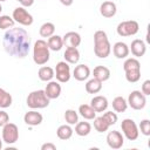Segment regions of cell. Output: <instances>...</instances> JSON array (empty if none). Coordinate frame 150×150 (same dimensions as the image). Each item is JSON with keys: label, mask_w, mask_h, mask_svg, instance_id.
I'll return each mask as SVG.
<instances>
[{"label": "cell", "mask_w": 150, "mask_h": 150, "mask_svg": "<svg viewBox=\"0 0 150 150\" xmlns=\"http://www.w3.org/2000/svg\"><path fill=\"white\" fill-rule=\"evenodd\" d=\"M2 45L7 54L22 59L29 53L30 38L23 28L12 27L5 33Z\"/></svg>", "instance_id": "1"}, {"label": "cell", "mask_w": 150, "mask_h": 150, "mask_svg": "<svg viewBox=\"0 0 150 150\" xmlns=\"http://www.w3.org/2000/svg\"><path fill=\"white\" fill-rule=\"evenodd\" d=\"M111 52V46L108 35L104 30H96L94 33V53L100 59H105Z\"/></svg>", "instance_id": "2"}, {"label": "cell", "mask_w": 150, "mask_h": 150, "mask_svg": "<svg viewBox=\"0 0 150 150\" xmlns=\"http://www.w3.org/2000/svg\"><path fill=\"white\" fill-rule=\"evenodd\" d=\"M49 47L45 40H38L33 47V60L38 66H43L49 61Z\"/></svg>", "instance_id": "3"}, {"label": "cell", "mask_w": 150, "mask_h": 150, "mask_svg": "<svg viewBox=\"0 0 150 150\" xmlns=\"http://www.w3.org/2000/svg\"><path fill=\"white\" fill-rule=\"evenodd\" d=\"M123 69L125 71V79L130 83H135L141 79V63L135 57H129L123 63Z\"/></svg>", "instance_id": "4"}, {"label": "cell", "mask_w": 150, "mask_h": 150, "mask_svg": "<svg viewBox=\"0 0 150 150\" xmlns=\"http://www.w3.org/2000/svg\"><path fill=\"white\" fill-rule=\"evenodd\" d=\"M49 101L50 100L47 97L45 90L39 89L29 93L26 102H27V105L32 109H42L49 105Z\"/></svg>", "instance_id": "5"}, {"label": "cell", "mask_w": 150, "mask_h": 150, "mask_svg": "<svg viewBox=\"0 0 150 150\" xmlns=\"http://www.w3.org/2000/svg\"><path fill=\"white\" fill-rule=\"evenodd\" d=\"M121 129L123 131V135L129 139V141H135L138 138L139 131L137 128V124L135 123L134 120L131 118H124L121 123Z\"/></svg>", "instance_id": "6"}, {"label": "cell", "mask_w": 150, "mask_h": 150, "mask_svg": "<svg viewBox=\"0 0 150 150\" xmlns=\"http://www.w3.org/2000/svg\"><path fill=\"white\" fill-rule=\"evenodd\" d=\"M19 139V128L16 124L8 122L2 127V142L14 144Z\"/></svg>", "instance_id": "7"}, {"label": "cell", "mask_w": 150, "mask_h": 150, "mask_svg": "<svg viewBox=\"0 0 150 150\" xmlns=\"http://www.w3.org/2000/svg\"><path fill=\"white\" fill-rule=\"evenodd\" d=\"M139 29V25L135 20H128V21H122L118 23L116 30L120 36H131L135 35Z\"/></svg>", "instance_id": "8"}, {"label": "cell", "mask_w": 150, "mask_h": 150, "mask_svg": "<svg viewBox=\"0 0 150 150\" xmlns=\"http://www.w3.org/2000/svg\"><path fill=\"white\" fill-rule=\"evenodd\" d=\"M54 76H56L57 82L60 83H66L70 80V67L68 62L66 61H60L57 62L55 70H54Z\"/></svg>", "instance_id": "9"}, {"label": "cell", "mask_w": 150, "mask_h": 150, "mask_svg": "<svg viewBox=\"0 0 150 150\" xmlns=\"http://www.w3.org/2000/svg\"><path fill=\"white\" fill-rule=\"evenodd\" d=\"M128 104L135 109V110H141L145 107L146 104V97L145 95L139 91V90H134L129 94V97H128Z\"/></svg>", "instance_id": "10"}, {"label": "cell", "mask_w": 150, "mask_h": 150, "mask_svg": "<svg viewBox=\"0 0 150 150\" xmlns=\"http://www.w3.org/2000/svg\"><path fill=\"white\" fill-rule=\"evenodd\" d=\"M15 22L22 25V26H30L34 21L33 16L30 13H28L23 7H16L14 11H13V16Z\"/></svg>", "instance_id": "11"}, {"label": "cell", "mask_w": 150, "mask_h": 150, "mask_svg": "<svg viewBox=\"0 0 150 150\" xmlns=\"http://www.w3.org/2000/svg\"><path fill=\"white\" fill-rule=\"evenodd\" d=\"M107 143L111 149H120L124 144V138L120 131L112 130L109 131L107 135Z\"/></svg>", "instance_id": "12"}, {"label": "cell", "mask_w": 150, "mask_h": 150, "mask_svg": "<svg viewBox=\"0 0 150 150\" xmlns=\"http://www.w3.org/2000/svg\"><path fill=\"white\" fill-rule=\"evenodd\" d=\"M61 84L56 81H48L47 86H46V89H45V93L47 95V97L49 100H54V98H57L60 95H61Z\"/></svg>", "instance_id": "13"}, {"label": "cell", "mask_w": 150, "mask_h": 150, "mask_svg": "<svg viewBox=\"0 0 150 150\" xmlns=\"http://www.w3.org/2000/svg\"><path fill=\"white\" fill-rule=\"evenodd\" d=\"M23 121L27 125H30V127H35V125H39L42 123L43 121V116L38 112L36 110H30V111H27L23 116Z\"/></svg>", "instance_id": "14"}, {"label": "cell", "mask_w": 150, "mask_h": 150, "mask_svg": "<svg viewBox=\"0 0 150 150\" xmlns=\"http://www.w3.org/2000/svg\"><path fill=\"white\" fill-rule=\"evenodd\" d=\"M63 46L66 47H79L81 43V35L76 32H68L62 38Z\"/></svg>", "instance_id": "15"}, {"label": "cell", "mask_w": 150, "mask_h": 150, "mask_svg": "<svg viewBox=\"0 0 150 150\" xmlns=\"http://www.w3.org/2000/svg\"><path fill=\"white\" fill-rule=\"evenodd\" d=\"M90 105L91 108L96 111V112H103L104 110H107L108 108V100L105 96H102V95H97V96H94L90 101Z\"/></svg>", "instance_id": "16"}, {"label": "cell", "mask_w": 150, "mask_h": 150, "mask_svg": "<svg viewBox=\"0 0 150 150\" xmlns=\"http://www.w3.org/2000/svg\"><path fill=\"white\" fill-rule=\"evenodd\" d=\"M117 12V7L112 1H104L100 6V13L104 18H112Z\"/></svg>", "instance_id": "17"}, {"label": "cell", "mask_w": 150, "mask_h": 150, "mask_svg": "<svg viewBox=\"0 0 150 150\" xmlns=\"http://www.w3.org/2000/svg\"><path fill=\"white\" fill-rule=\"evenodd\" d=\"M130 49H131V53L134 56L136 57H141L145 54L146 52V46L144 43L143 40H139V39H135L132 42H131V46H130Z\"/></svg>", "instance_id": "18"}, {"label": "cell", "mask_w": 150, "mask_h": 150, "mask_svg": "<svg viewBox=\"0 0 150 150\" xmlns=\"http://www.w3.org/2000/svg\"><path fill=\"white\" fill-rule=\"evenodd\" d=\"M73 76L77 81H84L90 76V69L87 64H79L74 68Z\"/></svg>", "instance_id": "19"}, {"label": "cell", "mask_w": 150, "mask_h": 150, "mask_svg": "<svg viewBox=\"0 0 150 150\" xmlns=\"http://www.w3.org/2000/svg\"><path fill=\"white\" fill-rule=\"evenodd\" d=\"M129 52H130V49H129L128 45H125L122 41L116 42L112 47V53L117 59H125L129 55Z\"/></svg>", "instance_id": "20"}, {"label": "cell", "mask_w": 150, "mask_h": 150, "mask_svg": "<svg viewBox=\"0 0 150 150\" xmlns=\"http://www.w3.org/2000/svg\"><path fill=\"white\" fill-rule=\"evenodd\" d=\"M63 57H64L66 62L75 64L80 60V52H79V49L76 47H67L66 50H64Z\"/></svg>", "instance_id": "21"}, {"label": "cell", "mask_w": 150, "mask_h": 150, "mask_svg": "<svg viewBox=\"0 0 150 150\" xmlns=\"http://www.w3.org/2000/svg\"><path fill=\"white\" fill-rule=\"evenodd\" d=\"M93 75L95 79H97L101 82H104L107 80H109L110 77V70L109 68H107L105 66H97L94 68L93 70Z\"/></svg>", "instance_id": "22"}, {"label": "cell", "mask_w": 150, "mask_h": 150, "mask_svg": "<svg viewBox=\"0 0 150 150\" xmlns=\"http://www.w3.org/2000/svg\"><path fill=\"white\" fill-rule=\"evenodd\" d=\"M47 45H48V47H49L50 50L59 52L63 47L62 36H60V35H52V36H49L48 38V41H47Z\"/></svg>", "instance_id": "23"}, {"label": "cell", "mask_w": 150, "mask_h": 150, "mask_svg": "<svg viewBox=\"0 0 150 150\" xmlns=\"http://www.w3.org/2000/svg\"><path fill=\"white\" fill-rule=\"evenodd\" d=\"M79 112L84 120H94L96 117V111L90 104H81L79 107Z\"/></svg>", "instance_id": "24"}, {"label": "cell", "mask_w": 150, "mask_h": 150, "mask_svg": "<svg viewBox=\"0 0 150 150\" xmlns=\"http://www.w3.org/2000/svg\"><path fill=\"white\" fill-rule=\"evenodd\" d=\"M56 135L62 141H67L69 139L71 136H73V129L70 127V124H63V125H60L56 130Z\"/></svg>", "instance_id": "25"}, {"label": "cell", "mask_w": 150, "mask_h": 150, "mask_svg": "<svg viewBox=\"0 0 150 150\" xmlns=\"http://www.w3.org/2000/svg\"><path fill=\"white\" fill-rule=\"evenodd\" d=\"M38 76L41 81H45V82H48V81H52V79L54 77V69L52 67H48V66H43L39 69L38 71Z\"/></svg>", "instance_id": "26"}, {"label": "cell", "mask_w": 150, "mask_h": 150, "mask_svg": "<svg viewBox=\"0 0 150 150\" xmlns=\"http://www.w3.org/2000/svg\"><path fill=\"white\" fill-rule=\"evenodd\" d=\"M102 89V82L97 79H91L86 83V91L88 94H97Z\"/></svg>", "instance_id": "27"}, {"label": "cell", "mask_w": 150, "mask_h": 150, "mask_svg": "<svg viewBox=\"0 0 150 150\" xmlns=\"http://www.w3.org/2000/svg\"><path fill=\"white\" fill-rule=\"evenodd\" d=\"M128 108V102L124 97L122 96H116L112 100V109L116 112H124Z\"/></svg>", "instance_id": "28"}, {"label": "cell", "mask_w": 150, "mask_h": 150, "mask_svg": "<svg viewBox=\"0 0 150 150\" xmlns=\"http://www.w3.org/2000/svg\"><path fill=\"white\" fill-rule=\"evenodd\" d=\"M91 131V125L89 122H77L75 127V132L79 136H87Z\"/></svg>", "instance_id": "29"}, {"label": "cell", "mask_w": 150, "mask_h": 150, "mask_svg": "<svg viewBox=\"0 0 150 150\" xmlns=\"http://www.w3.org/2000/svg\"><path fill=\"white\" fill-rule=\"evenodd\" d=\"M54 32H55V26L52 22H45L40 27V30H39V33L42 38H49V36L54 35Z\"/></svg>", "instance_id": "30"}, {"label": "cell", "mask_w": 150, "mask_h": 150, "mask_svg": "<svg viewBox=\"0 0 150 150\" xmlns=\"http://www.w3.org/2000/svg\"><path fill=\"white\" fill-rule=\"evenodd\" d=\"M12 95L7 93L5 89L0 88V108H8L12 104Z\"/></svg>", "instance_id": "31"}, {"label": "cell", "mask_w": 150, "mask_h": 150, "mask_svg": "<svg viewBox=\"0 0 150 150\" xmlns=\"http://www.w3.org/2000/svg\"><path fill=\"white\" fill-rule=\"evenodd\" d=\"M109 124L107 123V121L103 118V116H100V117H95L94 118V128L96 131L98 132H104L109 129Z\"/></svg>", "instance_id": "32"}, {"label": "cell", "mask_w": 150, "mask_h": 150, "mask_svg": "<svg viewBox=\"0 0 150 150\" xmlns=\"http://www.w3.org/2000/svg\"><path fill=\"white\" fill-rule=\"evenodd\" d=\"M64 120L68 124L73 125V124H76L79 122V115L75 110L73 109H67L66 112H64Z\"/></svg>", "instance_id": "33"}, {"label": "cell", "mask_w": 150, "mask_h": 150, "mask_svg": "<svg viewBox=\"0 0 150 150\" xmlns=\"http://www.w3.org/2000/svg\"><path fill=\"white\" fill-rule=\"evenodd\" d=\"M14 19L9 15H0V29H7L14 27Z\"/></svg>", "instance_id": "34"}, {"label": "cell", "mask_w": 150, "mask_h": 150, "mask_svg": "<svg viewBox=\"0 0 150 150\" xmlns=\"http://www.w3.org/2000/svg\"><path fill=\"white\" fill-rule=\"evenodd\" d=\"M103 118L107 121V123L109 124V125H114L116 122H117V114L116 112H112V111H107V112H104L103 115Z\"/></svg>", "instance_id": "35"}, {"label": "cell", "mask_w": 150, "mask_h": 150, "mask_svg": "<svg viewBox=\"0 0 150 150\" xmlns=\"http://www.w3.org/2000/svg\"><path fill=\"white\" fill-rule=\"evenodd\" d=\"M139 129H141V132H142L144 136H149V135H150V121H149V120H143V121H141V123H139Z\"/></svg>", "instance_id": "36"}, {"label": "cell", "mask_w": 150, "mask_h": 150, "mask_svg": "<svg viewBox=\"0 0 150 150\" xmlns=\"http://www.w3.org/2000/svg\"><path fill=\"white\" fill-rule=\"evenodd\" d=\"M9 122V116L6 111L0 110V127H4L5 124H7Z\"/></svg>", "instance_id": "37"}, {"label": "cell", "mask_w": 150, "mask_h": 150, "mask_svg": "<svg viewBox=\"0 0 150 150\" xmlns=\"http://www.w3.org/2000/svg\"><path fill=\"white\" fill-rule=\"evenodd\" d=\"M141 91H142V93H143L145 96L150 95V80H145V81L143 82Z\"/></svg>", "instance_id": "38"}, {"label": "cell", "mask_w": 150, "mask_h": 150, "mask_svg": "<svg viewBox=\"0 0 150 150\" xmlns=\"http://www.w3.org/2000/svg\"><path fill=\"white\" fill-rule=\"evenodd\" d=\"M41 150H56V145L53 143H45L41 145Z\"/></svg>", "instance_id": "39"}, {"label": "cell", "mask_w": 150, "mask_h": 150, "mask_svg": "<svg viewBox=\"0 0 150 150\" xmlns=\"http://www.w3.org/2000/svg\"><path fill=\"white\" fill-rule=\"evenodd\" d=\"M16 1H19L22 5V7H30L34 4V0H16Z\"/></svg>", "instance_id": "40"}, {"label": "cell", "mask_w": 150, "mask_h": 150, "mask_svg": "<svg viewBox=\"0 0 150 150\" xmlns=\"http://www.w3.org/2000/svg\"><path fill=\"white\" fill-rule=\"evenodd\" d=\"M60 2L62 5H64V6H71L73 2H74V0H60Z\"/></svg>", "instance_id": "41"}, {"label": "cell", "mask_w": 150, "mask_h": 150, "mask_svg": "<svg viewBox=\"0 0 150 150\" xmlns=\"http://www.w3.org/2000/svg\"><path fill=\"white\" fill-rule=\"evenodd\" d=\"M2 148V138H0V149Z\"/></svg>", "instance_id": "42"}, {"label": "cell", "mask_w": 150, "mask_h": 150, "mask_svg": "<svg viewBox=\"0 0 150 150\" xmlns=\"http://www.w3.org/2000/svg\"><path fill=\"white\" fill-rule=\"evenodd\" d=\"M1 11H2V6L0 5V13H1Z\"/></svg>", "instance_id": "43"}, {"label": "cell", "mask_w": 150, "mask_h": 150, "mask_svg": "<svg viewBox=\"0 0 150 150\" xmlns=\"http://www.w3.org/2000/svg\"><path fill=\"white\" fill-rule=\"evenodd\" d=\"M0 1H6V0H0Z\"/></svg>", "instance_id": "44"}]
</instances>
